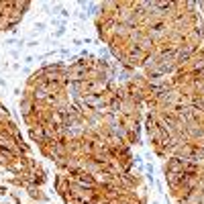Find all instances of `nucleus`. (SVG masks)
Segmentation results:
<instances>
[{"label":"nucleus","instance_id":"obj_1","mask_svg":"<svg viewBox=\"0 0 204 204\" xmlns=\"http://www.w3.org/2000/svg\"><path fill=\"white\" fill-rule=\"evenodd\" d=\"M27 192H29V196L33 200H37V202H47V196L41 192V188H27Z\"/></svg>","mask_w":204,"mask_h":204},{"label":"nucleus","instance_id":"obj_2","mask_svg":"<svg viewBox=\"0 0 204 204\" xmlns=\"http://www.w3.org/2000/svg\"><path fill=\"white\" fill-rule=\"evenodd\" d=\"M8 194H10V192H8V188L0 184V198H8Z\"/></svg>","mask_w":204,"mask_h":204},{"label":"nucleus","instance_id":"obj_3","mask_svg":"<svg viewBox=\"0 0 204 204\" xmlns=\"http://www.w3.org/2000/svg\"><path fill=\"white\" fill-rule=\"evenodd\" d=\"M63 33H65V27H59V29L55 31V33H53V37H61Z\"/></svg>","mask_w":204,"mask_h":204},{"label":"nucleus","instance_id":"obj_4","mask_svg":"<svg viewBox=\"0 0 204 204\" xmlns=\"http://www.w3.org/2000/svg\"><path fill=\"white\" fill-rule=\"evenodd\" d=\"M59 14H61V17H63V18H68V17H69V12H68V10H65V8H63V10H59Z\"/></svg>","mask_w":204,"mask_h":204},{"label":"nucleus","instance_id":"obj_5","mask_svg":"<svg viewBox=\"0 0 204 204\" xmlns=\"http://www.w3.org/2000/svg\"><path fill=\"white\" fill-rule=\"evenodd\" d=\"M151 204H159V202H157V200H153V202H151Z\"/></svg>","mask_w":204,"mask_h":204}]
</instances>
